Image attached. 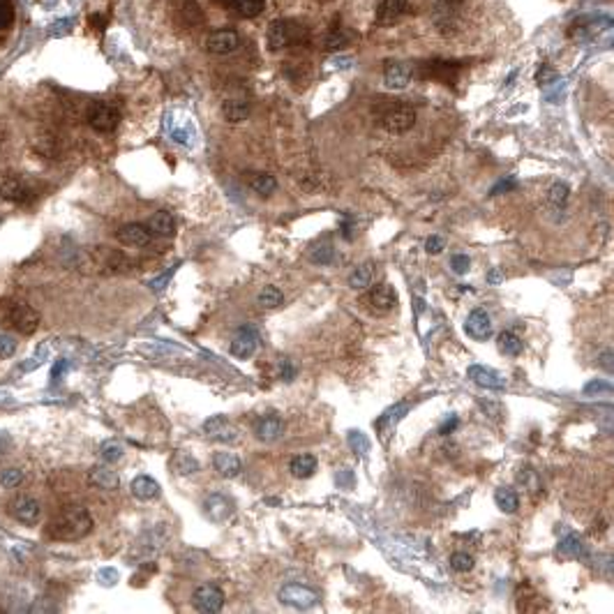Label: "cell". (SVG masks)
Segmentation results:
<instances>
[{
	"label": "cell",
	"mask_w": 614,
	"mask_h": 614,
	"mask_svg": "<svg viewBox=\"0 0 614 614\" xmlns=\"http://www.w3.org/2000/svg\"><path fill=\"white\" fill-rule=\"evenodd\" d=\"M88 125L95 129V132H113L120 122V111L118 106L111 102H92L88 106Z\"/></svg>",
	"instance_id": "cell-5"
},
{
	"label": "cell",
	"mask_w": 614,
	"mask_h": 614,
	"mask_svg": "<svg viewBox=\"0 0 614 614\" xmlns=\"http://www.w3.org/2000/svg\"><path fill=\"white\" fill-rule=\"evenodd\" d=\"M349 42H351V33L344 31V28L335 26V28H330V31H328L326 40H323V47L330 49V51H337V49L346 47Z\"/></svg>",
	"instance_id": "cell-36"
},
{
	"label": "cell",
	"mask_w": 614,
	"mask_h": 614,
	"mask_svg": "<svg viewBox=\"0 0 614 614\" xmlns=\"http://www.w3.org/2000/svg\"><path fill=\"white\" fill-rule=\"evenodd\" d=\"M494 503L499 506L501 512H515L519 506V496L512 487H496Z\"/></svg>",
	"instance_id": "cell-31"
},
{
	"label": "cell",
	"mask_w": 614,
	"mask_h": 614,
	"mask_svg": "<svg viewBox=\"0 0 614 614\" xmlns=\"http://www.w3.org/2000/svg\"><path fill=\"white\" fill-rule=\"evenodd\" d=\"M451 268H453V273H458V275H464V273L471 268V259H469L467 255H455V257H451Z\"/></svg>",
	"instance_id": "cell-48"
},
{
	"label": "cell",
	"mask_w": 614,
	"mask_h": 614,
	"mask_svg": "<svg viewBox=\"0 0 614 614\" xmlns=\"http://www.w3.org/2000/svg\"><path fill=\"white\" fill-rule=\"evenodd\" d=\"M92 515L83 506H67L58 510L56 515L47 522V536L60 543H74V540L86 538L92 531Z\"/></svg>",
	"instance_id": "cell-1"
},
{
	"label": "cell",
	"mask_w": 614,
	"mask_h": 614,
	"mask_svg": "<svg viewBox=\"0 0 614 614\" xmlns=\"http://www.w3.org/2000/svg\"><path fill=\"white\" fill-rule=\"evenodd\" d=\"M132 494L141 501H150L160 494V483L150 476H136L132 480Z\"/></svg>",
	"instance_id": "cell-27"
},
{
	"label": "cell",
	"mask_w": 614,
	"mask_h": 614,
	"mask_svg": "<svg viewBox=\"0 0 614 614\" xmlns=\"http://www.w3.org/2000/svg\"><path fill=\"white\" fill-rule=\"evenodd\" d=\"M559 552L563 554V557H573V559L584 557V543H582V538L580 536H573V533H570L568 538L561 540Z\"/></svg>",
	"instance_id": "cell-39"
},
{
	"label": "cell",
	"mask_w": 614,
	"mask_h": 614,
	"mask_svg": "<svg viewBox=\"0 0 614 614\" xmlns=\"http://www.w3.org/2000/svg\"><path fill=\"white\" fill-rule=\"evenodd\" d=\"M213 467H215V471L222 476V478H236V476H241V471H243L241 458L234 455V453H229V451L215 453L213 455Z\"/></svg>",
	"instance_id": "cell-21"
},
{
	"label": "cell",
	"mask_w": 614,
	"mask_h": 614,
	"mask_svg": "<svg viewBox=\"0 0 614 614\" xmlns=\"http://www.w3.org/2000/svg\"><path fill=\"white\" fill-rule=\"evenodd\" d=\"M409 81H411V67L407 63H400V60H388L386 63V67H384L386 88L402 90V88H407Z\"/></svg>",
	"instance_id": "cell-18"
},
{
	"label": "cell",
	"mask_w": 614,
	"mask_h": 614,
	"mask_svg": "<svg viewBox=\"0 0 614 614\" xmlns=\"http://www.w3.org/2000/svg\"><path fill=\"white\" fill-rule=\"evenodd\" d=\"M307 26H302L300 21L293 19H275L268 26V35H266V45L270 51H280V49L302 45L307 40Z\"/></svg>",
	"instance_id": "cell-2"
},
{
	"label": "cell",
	"mask_w": 614,
	"mask_h": 614,
	"mask_svg": "<svg viewBox=\"0 0 614 614\" xmlns=\"http://www.w3.org/2000/svg\"><path fill=\"white\" fill-rule=\"evenodd\" d=\"M503 282V273H501V268H492L487 273V284H501Z\"/></svg>",
	"instance_id": "cell-59"
},
{
	"label": "cell",
	"mask_w": 614,
	"mask_h": 614,
	"mask_svg": "<svg viewBox=\"0 0 614 614\" xmlns=\"http://www.w3.org/2000/svg\"><path fill=\"white\" fill-rule=\"evenodd\" d=\"M204 515L211 519V522L222 524L234 515V503L224 494H211L204 499Z\"/></svg>",
	"instance_id": "cell-15"
},
{
	"label": "cell",
	"mask_w": 614,
	"mask_h": 614,
	"mask_svg": "<svg viewBox=\"0 0 614 614\" xmlns=\"http://www.w3.org/2000/svg\"><path fill=\"white\" fill-rule=\"evenodd\" d=\"M204 435L211 437L213 442H222V444H234L238 439L236 428L229 423V418L222 414L208 418V421L204 423Z\"/></svg>",
	"instance_id": "cell-12"
},
{
	"label": "cell",
	"mask_w": 614,
	"mask_h": 614,
	"mask_svg": "<svg viewBox=\"0 0 614 614\" xmlns=\"http://www.w3.org/2000/svg\"><path fill=\"white\" fill-rule=\"evenodd\" d=\"M464 0H435V26L444 35H451L460 24Z\"/></svg>",
	"instance_id": "cell-9"
},
{
	"label": "cell",
	"mask_w": 614,
	"mask_h": 614,
	"mask_svg": "<svg viewBox=\"0 0 614 614\" xmlns=\"http://www.w3.org/2000/svg\"><path fill=\"white\" fill-rule=\"evenodd\" d=\"M367 302H370V307L374 309V312L386 314V312H391V309H395L397 293L391 284H374L370 289V293H367Z\"/></svg>",
	"instance_id": "cell-14"
},
{
	"label": "cell",
	"mask_w": 614,
	"mask_h": 614,
	"mask_svg": "<svg viewBox=\"0 0 614 614\" xmlns=\"http://www.w3.org/2000/svg\"><path fill=\"white\" fill-rule=\"evenodd\" d=\"M14 24V5L12 0H0V31H7Z\"/></svg>",
	"instance_id": "cell-45"
},
{
	"label": "cell",
	"mask_w": 614,
	"mask_h": 614,
	"mask_svg": "<svg viewBox=\"0 0 614 614\" xmlns=\"http://www.w3.org/2000/svg\"><path fill=\"white\" fill-rule=\"evenodd\" d=\"M257 344H259V337H257L255 330H252V328H241V330H238V335L231 339L229 351H231V356H234V358L248 360V358L255 356Z\"/></svg>",
	"instance_id": "cell-16"
},
{
	"label": "cell",
	"mask_w": 614,
	"mask_h": 614,
	"mask_svg": "<svg viewBox=\"0 0 614 614\" xmlns=\"http://www.w3.org/2000/svg\"><path fill=\"white\" fill-rule=\"evenodd\" d=\"M512 185H515V180H508V183H506V180H501V183L492 190V194H499L501 190H508V187H512Z\"/></svg>",
	"instance_id": "cell-60"
},
{
	"label": "cell",
	"mask_w": 614,
	"mask_h": 614,
	"mask_svg": "<svg viewBox=\"0 0 614 614\" xmlns=\"http://www.w3.org/2000/svg\"><path fill=\"white\" fill-rule=\"evenodd\" d=\"M250 185H252V190H255L257 194H261V197H270V194L277 190V180L273 178L270 173H257Z\"/></svg>",
	"instance_id": "cell-37"
},
{
	"label": "cell",
	"mask_w": 614,
	"mask_h": 614,
	"mask_svg": "<svg viewBox=\"0 0 614 614\" xmlns=\"http://www.w3.org/2000/svg\"><path fill=\"white\" fill-rule=\"evenodd\" d=\"M238 42H241V40H238V33H234V31H218V33H213L211 38L206 40V49L211 54L222 56V54L236 51Z\"/></svg>",
	"instance_id": "cell-22"
},
{
	"label": "cell",
	"mask_w": 614,
	"mask_h": 614,
	"mask_svg": "<svg viewBox=\"0 0 614 614\" xmlns=\"http://www.w3.org/2000/svg\"><path fill=\"white\" fill-rule=\"evenodd\" d=\"M612 393V386L608 381H591V384L584 388V395H594V393Z\"/></svg>",
	"instance_id": "cell-52"
},
{
	"label": "cell",
	"mask_w": 614,
	"mask_h": 614,
	"mask_svg": "<svg viewBox=\"0 0 614 614\" xmlns=\"http://www.w3.org/2000/svg\"><path fill=\"white\" fill-rule=\"evenodd\" d=\"M316 469H319V462H316L314 455L309 453H300V455H293L291 462H289V471H291L293 478H312V476L316 474Z\"/></svg>",
	"instance_id": "cell-23"
},
{
	"label": "cell",
	"mask_w": 614,
	"mask_h": 614,
	"mask_svg": "<svg viewBox=\"0 0 614 614\" xmlns=\"http://www.w3.org/2000/svg\"><path fill=\"white\" fill-rule=\"evenodd\" d=\"M21 478H24V474H21V469H17V467H10V469H3V471H0V485H3L5 490L17 487Z\"/></svg>",
	"instance_id": "cell-44"
},
{
	"label": "cell",
	"mask_w": 614,
	"mask_h": 614,
	"mask_svg": "<svg viewBox=\"0 0 614 614\" xmlns=\"http://www.w3.org/2000/svg\"><path fill=\"white\" fill-rule=\"evenodd\" d=\"M70 31H72V21L65 19V21H60V24H56L51 28V35H65V33H70Z\"/></svg>",
	"instance_id": "cell-57"
},
{
	"label": "cell",
	"mask_w": 614,
	"mask_h": 614,
	"mask_svg": "<svg viewBox=\"0 0 614 614\" xmlns=\"http://www.w3.org/2000/svg\"><path fill=\"white\" fill-rule=\"evenodd\" d=\"M458 423H460V421H458V416H451V418H448V421L442 425V428H439V432H442V435H451V432H453L455 428H458Z\"/></svg>",
	"instance_id": "cell-58"
},
{
	"label": "cell",
	"mask_w": 614,
	"mask_h": 614,
	"mask_svg": "<svg viewBox=\"0 0 614 614\" xmlns=\"http://www.w3.org/2000/svg\"><path fill=\"white\" fill-rule=\"evenodd\" d=\"M444 248H446V241L442 236H432L425 241V252H428V255H442Z\"/></svg>",
	"instance_id": "cell-50"
},
{
	"label": "cell",
	"mask_w": 614,
	"mask_h": 614,
	"mask_svg": "<svg viewBox=\"0 0 614 614\" xmlns=\"http://www.w3.org/2000/svg\"><path fill=\"white\" fill-rule=\"evenodd\" d=\"M97 577H99V582H102L104 587H113V584L118 582V570H113V568H104V570H99Z\"/></svg>",
	"instance_id": "cell-51"
},
{
	"label": "cell",
	"mask_w": 614,
	"mask_h": 614,
	"mask_svg": "<svg viewBox=\"0 0 614 614\" xmlns=\"http://www.w3.org/2000/svg\"><path fill=\"white\" fill-rule=\"evenodd\" d=\"M536 81H538V86H543V88H547V86H552L554 81H557V72H554V70L550 67V65H543V67H538Z\"/></svg>",
	"instance_id": "cell-47"
},
{
	"label": "cell",
	"mask_w": 614,
	"mask_h": 614,
	"mask_svg": "<svg viewBox=\"0 0 614 614\" xmlns=\"http://www.w3.org/2000/svg\"><path fill=\"white\" fill-rule=\"evenodd\" d=\"M257 302L261 307H266V309H275V307H280L282 302H284V296H282V291L277 286H273V284H266L261 291H259V298H257Z\"/></svg>",
	"instance_id": "cell-35"
},
{
	"label": "cell",
	"mask_w": 614,
	"mask_h": 614,
	"mask_svg": "<svg viewBox=\"0 0 614 614\" xmlns=\"http://www.w3.org/2000/svg\"><path fill=\"white\" fill-rule=\"evenodd\" d=\"M469 379H471L474 384H478L480 388H487V391H503L506 388V377H501L492 367L471 365L469 367Z\"/></svg>",
	"instance_id": "cell-17"
},
{
	"label": "cell",
	"mask_w": 614,
	"mask_h": 614,
	"mask_svg": "<svg viewBox=\"0 0 614 614\" xmlns=\"http://www.w3.org/2000/svg\"><path fill=\"white\" fill-rule=\"evenodd\" d=\"M167 132L176 143H183V146H187V148L197 146L199 132H197V125H194V120L190 118V115L176 113V111L169 113L167 115Z\"/></svg>",
	"instance_id": "cell-6"
},
{
	"label": "cell",
	"mask_w": 614,
	"mask_h": 614,
	"mask_svg": "<svg viewBox=\"0 0 614 614\" xmlns=\"http://www.w3.org/2000/svg\"><path fill=\"white\" fill-rule=\"evenodd\" d=\"M99 455H102V460L106 462V464H115L118 460H122L125 448H122L120 442H113V439H109V442H104L102 448H99Z\"/></svg>",
	"instance_id": "cell-40"
},
{
	"label": "cell",
	"mask_w": 614,
	"mask_h": 614,
	"mask_svg": "<svg viewBox=\"0 0 614 614\" xmlns=\"http://www.w3.org/2000/svg\"><path fill=\"white\" fill-rule=\"evenodd\" d=\"M598 363H601V367L608 374H612V351L610 349H605L603 353H601V360H598Z\"/></svg>",
	"instance_id": "cell-55"
},
{
	"label": "cell",
	"mask_w": 614,
	"mask_h": 614,
	"mask_svg": "<svg viewBox=\"0 0 614 614\" xmlns=\"http://www.w3.org/2000/svg\"><path fill=\"white\" fill-rule=\"evenodd\" d=\"M14 353V342L10 337L0 335V358H10Z\"/></svg>",
	"instance_id": "cell-53"
},
{
	"label": "cell",
	"mask_w": 614,
	"mask_h": 614,
	"mask_svg": "<svg viewBox=\"0 0 614 614\" xmlns=\"http://www.w3.org/2000/svg\"><path fill=\"white\" fill-rule=\"evenodd\" d=\"M148 231L150 234H157V236H173V231H176V222H173V215L169 211H157L153 218L148 220Z\"/></svg>",
	"instance_id": "cell-28"
},
{
	"label": "cell",
	"mask_w": 614,
	"mask_h": 614,
	"mask_svg": "<svg viewBox=\"0 0 614 614\" xmlns=\"http://www.w3.org/2000/svg\"><path fill=\"white\" fill-rule=\"evenodd\" d=\"M554 83H557V86H554L552 90H547V92H545V97L550 99V102H559V99L563 97V83H559V79H557V81H554Z\"/></svg>",
	"instance_id": "cell-54"
},
{
	"label": "cell",
	"mask_w": 614,
	"mask_h": 614,
	"mask_svg": "<svg viewBox=\"0 0 614 614\" xmlns=\"http://www.w3.org/2000/svg\"><path fill=\"white\" fill-rule=\"evenodd\" d=\"M568 197H570V187L566 183H554L550 187V192H547V201H550L552 206H557V208H561L563 204H566Z\"/></svg>",
	"instance_id": "cell-41"
},
{
	"label": "cell",
	"mask_w": 614,
	"mask_h": 614,
	"mask_svg": "<svg viewBox=\"0 0 614 614\" xmlns=\"http://www.w3.org/2000/svg\"><path fill=\"white\" fill-rule=\"evenodd\" d=\"M464 328H467V333L474 339H478V342H485V339L492 335V321H490V314L480 307H476L474 312L467 316Z\"/></svg>",
	"instance_id": "cell-20"
},
{
	"label": "cell",
	"mask_w": 614,
	"mask_h": 614,
	"mask_svg": "<svg viewBox=\"0 0 614 614\" xmlns=\"http://www.w3.org/2000/svg\"><path fill=\"white\" fill-rule=\"evenodd\" d=\"M115 238H118L122 245H127V248H143V245L150 243V231L146 224L132 222L115 231Z\"/></svg>",
	"instance_id": "cell-19"
},
{
	"label": "cell",
	"mask_w": 614,
	"mask_h": 614,
	"mask_svg": "<svg viewBox=\"0 0 614 614\" xmlns=\"http://www.w3.org/2000/svg\"><path fill=\"white\" fill-rule=\"evenodd\" d=\"M231 7L245 19H255L264 12L266 0H231Z\"/></svg>",
	"instance_id": "cell-33"
},
{
	"label": "cell",
	"mask_w": 614,
	"mask_h": 614,
	"mask_svg": "<svg viewBox=\"0 0 614 614\" xmlns=\"http://www.w3.org/2000/svg\"><path fill=\"white\" fill-rule=\"evenodd\" d=\"M407 10V0H381L377 7V24L388 26Z\"/></svg>",
	"instance_id": "cell-25"
},
{
	"label": "cell",
	"mask_w": 614,
	"mask_h": 614,
	"mask_svg": "<svg viewBox=\"0 0 614 614\" xmlns=\"http://www.w3.org/2000/svg\"><path fill=\"white\" fill-rule=\"evenodd\" d=\"M330 65H333V67H339V70H349L353 60L351 58H344V56H335L333 60H330Z\"/></svg>",
	"instance_id": "cell-56"
},
{
	"label": "cell",
	"mask_w": 614,
	"mask_h": 614,
	"mask_svg": "<svg viewBox=\"0 0 614 614\" xmlns=\"http://www.w3.org/2000/svg\"><path fill=\"white\" fill-rule=\"evenodd\" d=\"M284 435V421L275 414L261 416L255 421V437L264 444H273Z\"/></svg>",
	"instance_id": "cell-13"
},
{
	"label": "cell",
	"mask_w": 614,
	"mask_h": 614,
	"mask_svg": "<svg viewBox=\"0 0 614 614\" xmlns=\"http://www.w3.org/2000/svg\"><path fill=\"white\" fill-rule=\"evenodd\" d=\"M309 259H312L314 264H330L333 261V248H330V245H316Z\"/></svg>",
	"instance_id": "cell-46"
},
{
	"label": "cell",
	"mask_w": 614,
	"mask_h": 614,
	"mask_svg": "<svg viewBox=\"0 0 614 614\" xmlns=\"http://www.w3.org/2000/svg\"><path fill=\"white\" fill-rule=\"evenodd\" d=\"M173 469H176L180 476H190V474H197L199 471V462L194 460L190 453L180 451L176 458H173Z\"/></svg>",
	"instance_id": "cell-38"
},
{
	"label": "cell",
	"mask_w": 614,
	"mask_h": 614,
	"mask_svg": "<svg viewBox=\"0 0 614 614\" xmlns=\"http://www.w3.org/2000/svg\"><path fill=\"white\" fill-rule=\"evenodd\" d=\"M335 483H337L339 487L351 490V487H353V483H356V478H353V471H351V469H339V471L335 474Z\"/></svg>",
	"instance_id": "cell-49"
},
{
	"label": "cell",
	"mask_w": 614,
	"mask_h": 614,
	"mask_svg": "<svg viewBox=\"0 0 614 614\" xmlns=\"http://www.w3.org/2000/svg\"><path fill=\"white\" fill-rule=\"evenodd\" d=\"M5 323L21 335H33L40 328V312L28 302L12 300L5 307Z\"/></svg>",
	"instance_id": "cell-3"
},
{
	"label": "cell",
	"mask_w": 614,
	"mask_h": 614,
	"mask_svg": "<svg viewBox=\"0 0 614 614\" xmlns=\"http://www.w3.org/2000/svg\"><path fill=\"white\" fill-rule=\"evenodd\" d=\"M451 568L455 570V573H469V570L474 568V557L467 552H455L451 554Z\"/></svg>",
	"instance_id": "cell-42"
},
{
	"label": "cell",
	"mask_w": 614,
	"mask_h": 614,
	"mask_svg": "<svg viewBox=\"0 0 614 614\" xmlns=\"http://www.w3.org/2000/svg\"><path fill=\"white\" fill-rule=\"evenodd\" d=\"M414 125H416V111L407 104L391 106V109L384 111V115H381V127L391 134H404Z\"/></svg>",
	"instance_id": "cell-10"
},
{
	"label": "cell",
	"mask_w": 614,
	"mask_h": 614,
	"mask_svg": "<svg viewBox=\"0 0 614 614\" xmlns=\"http://www.w3.org/2000/svg\"><path fill=\"white\" fill-rule=\"evenodd\" d=\"M222 115L229 122H241L250 115V104L243 97H229L222 102Z\"/></svg>",
	"instance_id": "cell-26"
},
{
	"label": "cell",
	"mask_w": 614,
	"mask_h": 614,
	"mask_svg": "<svg viewBox=\"0 0 614 614\" xmlns=\"http://www.w3.org/2000/svg\"><path fill=\"white\" fill-rule=\"evenodd\" d=\"M0 199L17 206H26L38 199V187L21 176H7L3 183H0Z\"/></svg>",
	"instance_id": "cell-4"
},
{
	"label": "cell",
	"mask_w": 614,
	"mask_h": 614,
	"mask_svg": "<svg viewBox=\"0 0 614 614\" xmlns=\"http://www.w3.org/2000/svg\"><path fill=\"white\" fill-rule=\"evenodd\" d=\"M88 480H90L92 487H99V490H118V485H120L118 474H115L113 469L104 467V464L92 467L90 474H88Z\"/></svg>",
	"instance_id": "cell-24"
},
{
	"label": "cell",
	"mask_w": 614,
	"mask_h": 614,
	"mask_svg": "<svg viewBox=\"0 0 614 614\" xmlns=\"http://www.w3.org/2000/svg\"><path fill=\"white\" fill-rule=\"evenodd\" d=\"M349 446H351V451L356 455H367V451H370V439H367L363 432L351 430L349 432Z\"/></svg>",
	"instance_id": "cell-43"
},
{
	"label": "cell",
	"mask_w": 614,
	"mask_h": 614,
	"mask_svg": "<svg viewBox=\"0 0 614 614\" xmlns=\"http://www.w3.org/2000/svg\"><path fill=\"white\" fill-rule=\"evenodd\" d=\"M458 67L460 65L448 63V60H430L423 67V72H425V76H435V79H444V81H451V79L458 74Z\"/></svg>",
	"instance_id": "cell-29"
},
{
	"label": "cell",
	"mask_w": 614,
	"mask_h": 614,
	"mask_svg": "<svg viewBox=\"0 0 614 614\" xmlns=\"http://www.w3.org/2000/svg\"><path fill=\"white\" fill-rule=\"evenodd\" d=\"M280 601L289 605V608L293 610H309L314 608L316 603H319V594H316L314 589L309 587H302V584L298 582H291V584H284V587L280 589Z\"/></svg>",
	"instance_id": "cell-8"
},
{
	"label": "cell",
	"mask_w": 614,
	"mask_h": 614,
	"mask_svg": "<svg viewBox=\"0 0 614 614\" xmlns=\"http://www.w3.org/2000/svg\"><path fill=\"white\" fill-rule=\"evenodd\" d=\"M372 280H374V268H372V264L367 261V264H360V266H356V268L351 270V275H349V286L351 289H367L372 284Z\"/></svg>",
	"instance_id": "cell-30"
},
{
	"label": "cell",
	"mask_w": 614,
	"mask_h": 614,
	"mask_svg": "<svg viewBox=\"0 0 614 614\" xmlns=\"http://www.w3.org/2000/svg\"><path fill=\"white\" fill-rule=\"evenodd\" d=\"M178 19L185 21V26H199L204 14H201V7L194 3V0H180Z\"/></svg>",
	"instance_id": "cell-32"
},
{
	"label": "cell",
	"mask_w": 614,
	"mask_h": 614,
	"mask_svg": "<svg viewBox=\"0 0 614 614\" xmlns=\"http://www.w3.org/2000/svg\"><path fill=\"white\" fill-rule=\"evenodd\" d=\"M192 603L199 612L215 614L224 608V591L218 584H201V587L194 591Z\"/></svg>",
	"instance_id": "cell-11"
},
{
	"label": "cell",
	"mask_w": 614,
	"mask_h": 614,
	"mask_svg": "<svg viewBox=\"0 0 614 614\" xmlns=\"http://www.w3.org/2000/svg\"><path fill=\"white\" fill-rule=\"evenodd\" d=\"M7 512H10V517L17 519V522L26 524V526H33V524L40 522L42 506L31 494H19V496H14L10 503H7Z\"/></svg>",
	"instance_id": "cell-7"
},
{
	"label": "cell",
	"mask_w": 614,
	"mask_h": 614,
	"mask_svg": "<svg viewBox=\"0 0 614 614\" xmlns=\"http://www.w3.org/2000/svg\"><path fill=\"white\" fill-rule=\"evenodd\" d=\"M496 346H499V351L506 353V356H519L522 349H524L522 339H519L515 333H508V330L496 337Z\"/></svg>",
	"instance_id": "cell-34"
}]
</instances>
